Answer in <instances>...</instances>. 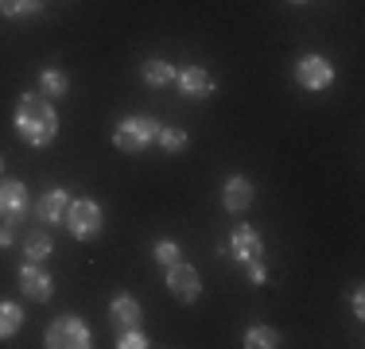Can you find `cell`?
I'll return each instance as SVG.
<instances>
[{"mask_svg":"<svg viewBox=\"0 0 365 349\" xmlns=\"http://www.w3.org/2000/svg\"><path fill=\"white\" fill-rule=\"evenodd\" d=\"M12 128L28 147H47V144H55V136H58V113L39 90L24 93V98L16 101Z\"/></svg>","mask_w":365,"mask_h":349,"instance_id":"6da1fadb","label":"cell"},{"mask_svg":"<svg viewBox=\"0 0 365 349\" xmlns=\"http://www.w3.org/2000/svg\"><path fill=\"white\" fill-rule=\"evenodd\" d=\"M160 136V120L148 117V113H136V117H120L117 128H113V147L125 155H140L155 144Z\"/></svg>","mask_w":365,"mask_h":349,"instance_id":"7a4b0ae2","label":"cell"},{"mask_svg":"<svg viewBox=\"0 0 365 349\" xmlns=\"http://www.w3.org/2000/svg\"><path fill=\"white\" fill-rule=\"evenodd\" d=\"M63 225L74 241H93V237H101L106 209H101V202H93V198H71V206L63 214Z\"/></svg>","mask_w":365,"mask_h":349,"instance_id":"3957f363","label":"cell"},{"mask_svg":"<svg viewBox=\"0 0 365 349\" xmlns=\"http://www.w3.org/2000/svg\"><path fill=\"white\" fill-rule=\"evenodd\" d=\"M43 345H47V349H90L93 334H90V326H86V318H78V314H63V318H55L47 326Z\"/></svg>","mask_w":365,"mask_h":349,"instance_id":"277c9868","label":"cell"},{"mask_svg":"<svg viewBox=\"0 0 365 349\" xmlns=\"http://www.w3.org/2000/svg\"><path fill=\"white\" fill-rule=\"evenodd\" d=\"M218 256L233 260V264H253V260H264V237L253 229V225H237V229L230 233V241L218 249Z\"/></svg>","mask_w":365,"mask_h":349,"instance_id":"5b68a950","label":"cell"},{"mask_svg":"<svg viewBox=\"0 0 365 349\" xmlns=\"http://www.w3.org/2000/svg\"><path fill=\"white\" fill-rule=\"evenodd\" d=\"M168 291L171 299L179 303H198L202 299V276H198L195 264H187V260H175V264H168Z\"/></svg>","mask_w":365,"mask_h":349,"instance_id":"8992f818","label":"cell"},{"mask_svg":"<svg viewBox=\"0 0 365 349\" xmlns=\"http://www.w3.org/2000/svg\"><path fill=\"white\" fill-rule=\"evenodd\" d=\"M292 74H295V82H299L303 90H311V93L334 85V66H330V58H323V55H299Z\"/></svg>","mask_w":365,"mask_h":349,"instance_id":"52a82bcc","label":"cell"},{"mask_svg":"<svg viewBox=\"0 0 365 349\" xmlns=\"http://www.w3.org/2000/svg\"><path fill=\"white\" fill-rule=\"evenodd\" d=\"M20 295L31 303H51V295H55V276L47 272L43 264L36 260H24L20 268Z\"/></svg>","mask_w":365,"mask_h":349,"instance_id":"ba28073f","label":"cell"},{"mask_svg":"<svg viewBox=\"0 0 365 349\" xmlns=\"http://www.w3.org/2000/svg\"><path fill=\"white\" fill-rule=\"evenodd\" d=\"M253 198H257V187H253L249 174H230V179H225V187H222V209L225 214H245V209L253 206Z\"/></svg>","mask_w":365,"mask_h":349,"instance_id":"9c48e42d","label":"cell"},{"mask_svg":"<svg viewBox=\"0 0 365 349\" xmlns=\"http://www.w3.org/2000/svg\"><path fill=\"white\" fill-rule=\"evenodd\" d=\"M31 198H28V187H24L20 179H4L0 182V222H20L24 214H28Z\"/></svg>","mask_w":365,"mask_h":349,"instance_id":"30bf717a","label":"cell"},{"mask_svg":"<svg viewBox=\"0 0 365 349\" xmlns=\"http://www.w3.org/2000/svg\"><path fill=\"white\" fill-rule=\"evenodd\" d=\"M175 85H179V93H187V98H210V93H218V78H214L206 66L179 70Z\"/></svg>","mask_w":365,"mask_h":349,"instance_id":"8fae6325","label":"cell"},{"mask_svg":"<svg viewBox=\"0 0 365 349\" xmlns=\"http://www.w3.org/2000/svg\"><path fill=\"white\" fill-rule=\"evenodd\" d=\"M140 318H144V311H140V299H136V295L117 291V295L109 299V322H113V330L140 326Z\"/></svg>","mask_w":365,"mask_h":349,"instance_id":"7c38bea8","label":"cell"},{"mask_svg":"<svg viewBox=\"0 0 365 349\" xmlns=\"http://www.w3.org/2000/svg\"><path fill=\"white\" fill-rule=\"evenodd\" d=\"M66 206H71V194H66L63 187L43 190V194L36 198V217H39V222H47V225H55V222H63Z\"/></svg>","mask_w":365,"mask_h":349,"instance_id":"4fadbf2b","label":"cell"},{"mask_svg":"<svg viewBox=\"0 0 365 349\" xmlns=\"http://www.w3.org/2000/svg\"><path fill=\"white\" fill-rule=\"evenodd\" d=\"M179 70L175 63H168V58H148V63H140V82L144 85H155V90H163V85H175Z\"/></svg>","mask_w":365,"mask_h":349,"instance_id":"5bb4252c","label":"cell"},{"mask_svg":"<svg viewBox=\"0 0 365 349\" xmlns=\"http://www.w3.org/2000/svg\"><path fill=\"white\" fill-rule=\"evenodd\" d=\"M36 90H39L47 101H51V98H66V90H71V78H66L63 70H55V66H51V70H43V74H39Z\"/></svg>","mask_w":365,"mask_h":349,"instance_id":"9a60e30c","label":"cell"},{"mask_svg":"<svg viewBox=\"0 0 365 349\" xmlns=\"http://www.w3.org/2000/svg\"><path fill=\"white\" fill-rule=\"evenodd\" d=\"M20 326H24V311H20V303L0 299V342H4V338H16V334H20Z\"/></svg>","mask_w":365,"mask_h":349,"instance_id":"2e32d148","label":"cell"},{"mask_svg":"<svg viewBox=\"0 0 365 349\" xmlns=\"http://www.w3.org/2000/svg\"><path fill=\"white\" fill-rule=\"evenodd\" d=\"M276 345H284L276 326H249L245 330V349H276Z\"/></svg>","mask_w":365,"mask_h":349,"instance_id":"e0dca14e","label":"cell"},{"mask_svg":"<svg viewBox=\"0 0 365 349\" xmlns=\"http://www.w3.org/2000/svg\"><path fill=\"white\" fill-rule=\"evenodd\" d=\"M43 12V0H0V16L4 20H28Z\"/></svg>","mask_w":365,"mask_h":349,"instance_id":"ac0fdd59","label":"cell"},{"mask_svg":"<svg viewBox=\"0 0 365 349\" xmlns=\"http://www.w3.org/2000/svg\"><path fill=\"white\" fill-rule=\"evenodd\" d=\"M51 249H55V244H51V237L47 233H28V237H24V256L28 260H36V264H43V260L51 256Z\"/></svg>","mask_w":365,"mask_h":349,"instance_id":"d6986e66","label":"cell"},{"mask_svg":"<svg viewBox=\"0 0 365 349\" xmlns=\"http://www.w3.org/2000/svg\"><path fill=\"white\" fill-rule=\"evenodd\" d=\"M155 144L163 147L168 155H175V152H182V147L190 144V136L182 132V128H171V125H160V136H155Z\"/></svg>","mask_w":365,"mask_h":349,"instance_id":"ffe728a7","label":"cell"},{"mask_svg":"<svg viewBox=\"0 0 365 349\" xmlns=\"http://www.w3.org/2000/svg\"><path fill=\"white\" fill-rule=\"evenodd\" d=\"M152 256H155V264H175V260H182V252H179V244L171 241V237H163V241H155L152 244Z\"/></svg>","mask_w":365,"mask_h":349,"instance_id":"44dd1931","label":"cell"},{"mask_svg":"<svg viewBox=\"0 0 365 349\" xmlns=\"http://www.w3.org/2000/svg\"><path fill=\"white\" fill-rule=\"evenodd\" d=\"M148 334L140 326H128V330H117V349H148Z\"/></svg>","mask_w":365,"mask_h":349,"instance_id":"7402d4cb","label":"cell"},{"mask_svg":"<svg viewBox=\"0 0 365 349\" xmlns=\"http://www.w3.org/2000/svg\"><path fill=\"white\" fill-rule=\"evenodd\" d=\"M245 276H249V283H253V287H264L268 283V264H264V260H253V264H245Z\"/></svg>","mask_w":365,"mask_h":349,"instance_id":"603a6c76","label":"cell"},{"mask_svg":"<svg viewBox=\"0 0 365 349\" xmlns=\"http://www.w3.org/2000/svg\"><path fill=\"white\" fill-rule=\"evenodd\" d=\"M350 307H354L358 318H365V291H361V287H354V291H350Z\"/></svg>","mask_w":365,"mask_h":349,"instance_id":"cb8c5ba5","label":"cell"},{"mask_svg":"<svg viewBox=\"0 0 365 349\" xmlns=\"http://www.w3.org/2000/svg\"><path fill=\"white\" fill-rule=\"evenodd\" d=\"M0 249H12V225H0Z\"/></svg>","mask_w":365,"mask_h":349,"instance_id":"d4e9b609","label":"cell"},{"mask_svg":"<svg viewBox=\"0 0 365 349\" xmlns=\"http://www.w3.org/2000/svg\"><path fill=\"white\" fill-rule=\"evenodd\" d=\"M288 4H307V0H288Z\"/></svg>","mask_w":365,"mask_h":349,"instance_id":"484cf974","label":"cell"},{"mask_svg":"<svg viewBox=\"0 0 365 349\" xmlns=\"http://www.w3.org/2000/svg\"><path fill=\"white\" fill-rule=\"evenodd\" d=\"M0 174H4V155H0Z\"/></svg>","mask_w":365,"mask_h":349,"instance_id":"4316f807","label":"cell"}]
</instances>
